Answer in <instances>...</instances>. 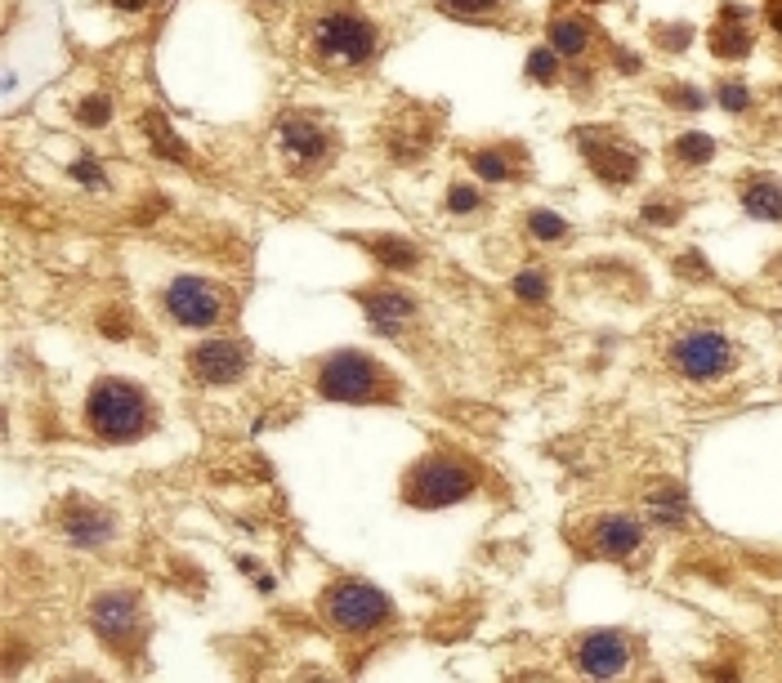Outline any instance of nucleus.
<instances>
[{
	"instance_id": "nucleus-1",
	"label": "nucleus",
	"mask_w": 782,
	"mask_h": 683,
	"mask_svg": "<svg viewBox=\"0 0 782 683\" xmlns=\"http://www.w3.org/2000/svg\"><path fill=\"white\" fill-rule=\"evenodd\" d=\"M86 421H90L94 438H103V443H135V438H144V429L153 421V406H148V393L135 389L130 380H99L86 402Z\"/></svg>"
},
{
	"instance_id": "nucleus-2",
	"label": "nucleus",
	"mask_w": 782,
	"mask_h": 683,
	"mask_svg": "<svg viewBox=\"0 0 782 683\" xmlns=\"http://www.w3.org/2000/svg\"><path fill=\"white\" fill-rule=\"evenodd\" d=\"M474 483H479V469L470 460L438 451V456H425L421 464H412L407 483H403V496H407L412 510H447L461 496H470Z\"/></svg>"
},
{
	"instance_id": "nucleus-3",
	"label": "nucleus",
	"mask_w": 782,
	"mask_h": 683,
	"mask_svg": "<svg viewBox=\"0 0 782 683\" xmlns=\"http://www.w3.org/2000/svg\"><path fill=\"white\" fill-rule=\"evenodd\" d=\"M309 41H313V54L327 67H362V63H371L380 32L358 10H327L313 23Z\"/></svg>"
},
{
	"instance_id": "nucleus-4",
	"label": "nucleus",
	"mask_w": 782,
	"mask_h": 683,
	"mask_svg": "<svg viewBox=\"0 0 782 683\" xmlns=\"http://www.w3.org/2000/svg\"><path fill=\"white\" fill-rule=\"evenodd\" d=\"M322 612H327V622L345 635H371L394 617V603L367 581H340L322 598Z\"/></svg>"
},
{
	"instance_id": "nucleus-5",
	"label": "nucleus",
	"mask_w": 782,
	"mask_h": 683,
	"mask_svg": "<svg viewBox=\"0 0 782 683\" xmlns=\"http://www.w3.org/2000/svg\"><path fill=\"white\" fill-rule=\"evenodd\" d=\"M380 371L367 354H332L317 367V393L327 402H380Z\"/></svg>"
},
{
	"instance_id": "nucleus-6",
	"label": "nucleus",
	"mask_w": 782,
	"mask_h": 683,
	"mask_svg": "<svg viewBox=\"0 0 782 683\" xmlns=\"http://www.w3.org/2000/svg\"><path fill=\"white\" fill-rule=\"evenodd\" d=\"M90 626L112 652H135L144 635V603L130 590H108L90 603Z\"/></svg>"
},
{
	"instance_id": "nucleus-7",
	"label": "nucleus",
	"mask_w": 782,
	"mask_h": 683,
	"mask_svg": "<svg viewBox=\"0 0 782 683\" xmlns=\"http://www.w3.org/2000/svg\"><path fill=\"white\" fill-rule=\"evenodd\" d=\"M161 304L179 326L206 331V326H215L224 317V287H215L206 278H175L161 291Z\"/></svg>"
},
{
	"instance_id": "nucleus-8",
	"label": "nucleus",
	"mask_w": 782,
	"mask_h": 683,
	"mask_svg": "<svg viewBox=\"0 0 782 683\" xmlns=\"http://www.w3.org/2000/svg\"><path fill=\"white\" fill-rule=\"evenodd\" d=\"M671 362L689 380H720L725 371H734V345L720 331H689L675 339Z\"/></svg>"
},
{
	"instance_id": "nucleus-9",
	"label": "nucleus",
	"mask_w": 782,
	"mask_h": 683,
	"mask_svg": "<svg viewBox=\"0 0 782 683\" xmlns=\"http://www.w3.org/2000/svg\"><path fill=\"white\" fill-rule=\"evenodd\" d=\"M188 371L202 384H233L250 371V349L242 339H206L188 354Z\"/></svg>"
},
{
	"instance_id": "nucleus-10",
	"label": "nucleus",
	"mask_w": 782,
	"mask_h": 683,
	"mask_svg": "<svg viewBox=\"0 0 782 683\" xmlns=\"http://www.w3.org/2000/svg\"><path fill=\"white\" fill-rule=\"evenodd\" d=\"M577 144H581V157L591 161V170L608 183V188H626L630 179H635V170H639V157L626 148V144H617L613 134H600V130H581L577 134Z\"/></svg>"
},
{
	"instance_id": "nucleus-11",
	"label": "nucleus",
	"mask_w": 782,
	"mask_h": 683,
	"mask_svg": "<svg viewBox=\"0 0 782 683\" xmlns=\"http://www.w3.org/2000/svg\"><path fill=\"white\" fill-rule=\"evenodd\" d=\"M358 300H362L371 331H380V335H399L416 317V300L407 291H394V287H362Z\"/></svg>"
},
{
	"instance_id": "nucleus-12",
	"label": "nucleus",
	"mask_w": 782,
	"mask_h": 683,
	"mask_svg": "<svg viewBox=\"0 0 782 683\" xmlns=\"http://www.w3.org/2000/svg\"><path fill=\"white\" fill-rule=\"evenodd\" d=\"M278 148L291 166H317L322 157L332 153V139H327V130H322L317 121L309 116H287L278 125Z\"/></svg>"
},
{
	"instance_id": "nucleus-13",
	"label": "nucleus",
	"mask_w": 782,
	"mask_h": 683,
	"mask_svg": "<svg viewBox=\"0 0 782 683\" xmlns=\"http://www.w3.org/2000/svg\"><path fill=\"white\" fill-rule=\"evenodd\" d=\"M58 527H63V536L77 545V550H99V545L112 540V518L99 505H90V501H63Z\"/></svg>"
},
{
	"instance_id": "nucleus-14",
	"label": "nucleus",
	"mask_w": 782,
	"mask_h": 683,
	"mask_svg": "<svg viewBox=\"0 0 782 683\" xmlns=\"http://www.w3.org/2000/svg\"><path fill=\"white\" fill-rule=\"evenodd\" d=\"M626 639L617 630H595V635H585L581 648H577V665L591 674V679H613L626 670Z\"/></svg>"
},
{
	"instance_id": "nucleus-15",
	"label": "nucleus",
	"mask_w": 782,
	"mask_h": 683,
	"mask_svg": "<svg viewBox=\"0 0 782 683\" xmlns=\"http://www.w3.org/2000/svg\"><path fill=\"white\" fill-rule=\"evenodd\" d=\"M639 540H644V527L635 518H600L595 523V550L608 555V559H626L630 550H639Z\"/></svg>"
},
{
	"instance_id": "nucleus-16",
	"label": "nucleus",
	"mask_w": 782,
	"mask_h": 683,
	"mask_svg": "<svg viewBox=\"0 0 782 683\" xmlns=\"http://www.w3.org/2000/svg\"><path fill=\"white\" fill-rule=\"evenodd\" d=\"M711 49L720 54V58H742V54H751V27H747V19H742L738 5H725L720 27H711Z\"/></svg>"
},
{
	"instance_id": "nucleus-17",
	"label": "nucleus",
	"mask_w": 782,
	"mask_h": 683,
	"mask_svg": "<svg viewBox=\"0 0 782 683\" xmlns=\"http://www.w3.org/2000/svg\"><path fill=\"white\" fill-rule=\"evenodd\" d=\"M742 206L751 220H764V224H782V183L778 179H747L742 183Z\"/></svg>"
},
{
	"instance_id": "nucleus-18",
	"label": "nucleus",
	"mask_w": 782,
	"mask_h": 683,
	"mask_svg": "<svg viewBox=\"0 0 782 683\" xmlns=\"http://www.w3.org/2000/svg\"><path fill=\"white\" fill-rule=\"evenodd\" d=\"M362 246H367L384 268H399V272L416 268V259H421V250H416L407 237H362Z\"/></svg>"
},
{
	"instance_id": "nucleus-19",
	"label": "nucleus",
	"mask_w": 782,
	"mask_h": 683,
	"mask_svg": "<svg viewBox=\"0 0 782 683\" xmlns=\"http://www.w3.org/2000/svg\"><path fill=\"white\" fill-rule=\"evenodd\" d=\"M585 45H591V27H585L581 19H555V23H550V49H555V54L577 58Z\"/></svg>"
},
{
	"instance_id": "nucleus-20",
	"label": "nucleus",
	"mask_w": 782,
	"mask_h": 683,
	"mask_svg": "<svg viewBox=\"0 0 782 683\" xmlns=\"http://www.w3.org/2000/svg\"><path fill=\"white\" fill-rule=\"evenodd\" d=\"M144 134L153 139V148H157L161 157H170V161H183V157H188L183 139H179V134L166 125V116H161V112H148V116H144Z\"/></svg>"
},
{
	"instance_id": "nucleus-21",
	"label": "nucleus",
	"mask_w": 782,
	"mask_h": 683,
	"mask_svg": "<svg viewBox=\"0 0 782 683\" xmlns=\"http://www.w3.org/2000/svg\"><path fill=\"white\" fill-rule=\"evenodd\" d=\"M648 514H653L658 523H684V514H689V501H684V492L680 488H658V492H648Z\"/></svg>"
},
{
	"instance_id": "nucleus-22",
	"label": "nucleus",
	"mask_w": 782,
	"mask_h": 683,
	"mask_svg": "<svg viewBox=\"0 0 782 683\" xmlns=\"http://www.w3.org/2000/svg\"><path fill=\"white\" fill-rule=\"evenodd\" d=\"M470 166H474V175H479L483 183H505V179L514 175V166H510V157H505L501 148H479V153L470 157Z\"/></svg>"
},
{
	"instance_id": "nucleus-23",
	"label": "nucleus",
	"mask_w": 782,
	"mask_h": 683,
	"mask_svg": "<svg viewBox=\"0 0 782 683\" xmlns=\"http://www.w3.org/2000/svg\"><path fill=\"white\" fill-rule=\"evenodd\" d=\"M675 157L689 161V166H702V161L715 157V139H711V134H680V139H675Z\"/></svg>"
},
{
	"instance_id": "nucleus-24",
	"label": "nucleus",
	"mask_w": 782,
	"mask_h": 683,
	"mask_svg": "<svg viewBox=\"0 0 782 683\" xmlns=\"http://www.w3.org/2000/svg\"><path fill=\"white\" fill-rule=\"evenodd\" d=\"M546 272H537V268H528V272H518V278H514V295L518 300H524V304H541L546 300Z\"/></svg>"
},
{
	"instance_id": "nucleus-25",
	"label": "nucleus",
	"mask_w": 782,
	"mask_h": 683,
	"mask_svg": "<svg viewBox=\"0 0 782 683\" xmlns=\"http://www.w3.org/2000/svg\"><path fill=\"white\" fill-rule=\"evenodd\" d=\"M528 77L541 81V86H555V77H559V58H555V49H533V54H528Z\"/></svg>"
},
{
	"instance_id": "nucleus-26",
	"label": "nucleus",
	"mask_w": 782,
	"mask_h": 683,
	"mask_svg": "<svg viewBox=\"0 0 782 683\" xmlns=\"http://www.w3.org/2000/svg\"><path fill=\"white\" fill-rule=\"evenodd\" d=\"M77 121L90 125V130H94V125H108V121H112V103H108L103 94H90V99L77 103Z\"/></svg>"
},
{
	"instance_id": "nucleus-27",
	"label": "nucleus",
	"mask_w": 782,
	"mask_h": 683,
	"mask_svg": "<svg viewBox=\"0 0 782 683\" xmlns=\"http://www.w3.org/2000/svg\"><path fill=\"white\" fill-rule=\"evenodd\" d=\"M528 228H533L541 242H559V237L568 233V224H563L559 215H550V211H533V215H528Z\"/></svg>"
},
{
	"instance_id": "nucleus-28",
	"label": "nucleus",
	"mask_w": 782,
	"mask_h": 683,
	"mask_svg": "<svg viewBox=\"0 0 782 683\" xmlns=\"http://www.w3.org/2000/svg\"><path fill=\"white\" fill-rule=\"evenodd\" d=\"M447 211H451V215H474V211H479V192H474L470 183H451Z\"/></svg>"
},
{
	"instance_id": "nucleus-29",
	"label": "nucleus",
	"mask_w": 782,
	"mask_h": 683,
	"mask_svg": "<svg viewBox=\"0 0 782 683\" xmlns=\"http://www.w3.org/2000/svg\"><path fill=\"white\" fill-rule=\"evenodd\" d=\"M443 5L451 10V14H466V19H479V14H492V10H501L505 0H443Z\"/></svg>"
},
{
	"instance_id": "nucleus-30",
	"label": "nucleus",
	"mask_w": 782,
	"mask_h": 683,
	"mask_svg": "<svg viewBox=\"0 0 782 683\" xmlns=\"http://www.w3.org/2000/svg\"><path fill=\"white\" fill-rule=\"evenodd\" d=\"M644 220H648V224H658V228H667V224L680 220V206H662V201H648V206H644Z\"/></svg>"
},
{
	"instance_id": "nucleus-31",
	"label": "nucleus",
	"mask_w": 782,
	"mask_h": 683,
	"mask_svg": "<svg viewBox=\"0 0 782 683\" xmlns=\"http://www.w3.org/2000/svg\"><path fill=\"white\" fill-rule=\"evenodd\" d=\"M72 175H77L86 188H108V175H103L94 161H77V166H72Z\"/></svg>"
},
{
	"instance_id": "nucleus-32",
	"label": "nucleus",
	"mask_w": 782,
	"mask_h": 683,
	"mask_svg": "<svg viewBox=\"0 0 782 683\" xmlns=\"http://www.w3.org/2000/svg\"><path fill=\"white\" fill-rule=\"evenodd\" d=\"M720 103H725V112H747L751 94H747L742 86H725V90H720Z\"/></svg>"
},
{
	"instance_id": "nucleus-33",
	"label": "nucleus",
	"mask_w": 782,
	"mask_h": 683,
	"mask_svg": "<svg viewBox=\"0 0 782 683\" xmlns=\"http://www.w3.org/2000/svg\"><path fill=\"white\" fill-rule=\"evenodd\" d=\"M112 5H116V10H125V14H135V10H144V5H148V0H112Z\"/></svg>"
},
{
	"instance_id": "nucleus-34",
	"label": "nucleus",
	"mask_w": 782,
	"mask_h": 683,
	"mask_svg": "<svg viewBox=\"0 0 782 683\" xmlns=\"http://www.w3.org/2000/svg\"><path fill=\"white\" fill-rule=\"evenodd\" d=\"M769 23H773V32H782V0H773V5H769Z\"/></svg>"
}]
</instances>
